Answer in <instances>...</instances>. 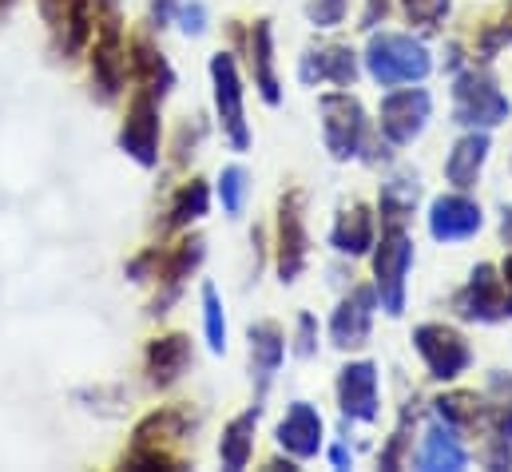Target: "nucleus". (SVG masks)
<instances>
[{
    "instance_id": "4468645a",
    "label": "nucleus",
    "mask_w": 512,
    "mask_h": 472,
    "mask_svg": "<svg viewBox=\"0 0 512 472\" xmlns=\"http://www.w3.org/2000/svg\"><path fill=\"white\" fill-rule=\"evenodd\" d=\"M278 445H282L286 453H294L298 461L314 457L318 445H322V417H318L306 401L290 405V413H286L282 425H278Z\"/></svg>"
},
{
    "instance_id": "0eeeda50",
    "label": "nucleus",
    "mask_w": 512,
    "mask_h": 472,
    "mask_svg": "<svg viewBox=\"0 0 512 472\" xmlns=\"http://www.w3.org/2000/svg\"><path fill=\"white\" fill-rule=\"evenodd\" d=\"M429 119V96L421 88H405L385 96L382 104V135L389 143H413L425 131Z\"/></svg>"
},
{
    "instance_id": "20e7f679",
    "label": "nucleus",
    "mask_w": 512,
    "mask_h": 472,
    "mask_svg": "<svg viewBox=\"0 0 512 472\" xmlns=\"http://www.w3.org/2000/svg\"><path fill=\"white\" fill-rule=\"evenodd\" d=\"M322 131H326V147L334 159H354L362 147V131H366V116L362 104L346 92L322 96Z\"/></svg>"
},
{
    "instance_id": "f8f14e48",
    "label": "nucleus",
    "mask_w": 512,
    "mask_h": 472,
    "mask_svg": "<svg viewBox=\"0 0 512 472\" xmlns=\"http://www.w3.org/2000/svg\"><path fill=\"white\" fill-rule=\"evenodd\" d=\"M302 84H338V88H350L354 76H358V60L346 44H322V48H310L302 68H298Z\"/></svg>"
},
{
    "instance_id": "b1692460",
    "label": "nucleus",
    "mask_w": 512,
    "mask_h": 472,
    "mask_svg": "<svg viewBox=\"0 0 512 472\" xmlns=\"http://www.w3.org/2000/svg\"><path fill=\"white\" fill-rule=\"evenodd\" d=\"M413 203H417V179H393V183H385L382 215L385 219H393V227L413 211Z\"/></svg>"
},
{
    "instance_id": "dca6fc26",
    "label": "nucleus",
    "mask_w": 512,
    "mask_h": 472,
    "mask_svg": "<svg viewBox=\"0 0 512 472\" xmlns=\"http://www.w3.org/2000/svg\"><path fill=\"white\" fill-rule=\"evenodd\" d=\"M155 139H159V119H155L151 100H135L128 127H124V147L139 163H155Z\"/></svg>"
},
{
    "instance_id": "412c9836",
    "label": "nucleus",
    "mask_w": 512,
    "mask_h": 472,
    "mask_svg": "<svg viewBox=\"0 0 512 472\" xmlns=\"http://www.w3.org/2000/svg\"><path fill=\"white\" fill-rule=\"evenodd\" d=\"M421 469H429V472H441V469H449V472H457V469H465V449L457 445V437L453 433H445V429H429L425 433V449H421Z\"/></svg>"
},
{
    "instance_id": "c756f323",
    "label": "nucleus",
    "mask_w": 512,
    "mask_h": 472,
    "mask_svg": "<svg viewBox=\"0 0 512 472\" xmlns=\"http://www.w3.org/2000/svg\"><path fill=\"white\" fill-rule=\"evenodd\" d=\"M298 354H314V318L310 314L298 318Z\"/></svg>"
},
{
    "instance_id": "6e6552de",
    "label": "nucleus",
    "mask_w": 512,
    "mask_h": 472,
    "mask_svg": "<svg viewBox=\"0 0 512 472\" xmlns=\"http://www.w3.org/2000/svg\"><path fill=\"white\" fill-rule=\"evenodd\" d=\"M457 306H461V314L473 318V322H497V318H505V314H509L505 278H497V270H493L489 262L477 266L473 278H469V286H465V294L457 298Z\"/></svg>"
},
{
    "instance_id": "473e14b6",
    "label": "nucleus",
    "mask_w": 512,
    "mask_h": 472,
    "mask_svg": "<svg viewBox=\"0 0 512 472\" xmlns=\"http://www.w3.org/2000/svg\"><path fill=\"white\" fill-rule=\"evenodd\" d=\"M501 274H505V294H509V314H512V254L505 258V270Z\"/></svg>"
},
{
    "instance_id": "9d476101",
    "label": "nucleus",
    "mask_w": 512,
    "mask_h": 472,
    "mask_svg": "<svg viewBox=\"0 0 512 472\" xmlns=\"http://www.w3.org/2000/svg\"><path fill=\"white\" fill-rule=\"evenodd\" d=\"M374 306H378V290H354V298H346L334 310L330 322V338L338 350H358L370 338V322H374Z\"/></svg>"
},
{
    "instance_id": "2f4dec72",
    "label": "nucleus",
    "mask_w": 512,
    "mask_h": 472,
    "mask_svg": "<svg viewBox=\"0 0 512 472\" xmlns=\"http://www.w3.org/2000/svg\"><path fill=\"white\" fill-rule=\"evenodd\" d=\"M183 28H187V32H203V4L183 8Z\"/></svg>"
},
{
    "instance_id": "a211bd4d",
    "label": "nucleus",
    "mask_w": 512,
    "mask_h": 472,
    "mask_svg": "<svg viewBox=\"0 0 512 472\" xmlns=\"http://www.w3.org/2000/svg\"><path fill=\"white\" fill-rule=\"evenodd\" d=\"M282 354H286V342H282V334H278L274 322H258V326H251V357H255L258 385H266V381L278 373Z\"/></svg>"
},
{
    "instance_id": "7c9ffc66",
    "label": "nucleus",
    "mask_w": 512,
    "mask_h": 472,
    "mask_svg": "<svg viewBox=\"0 0 512 472\" xmlns=\"http://www.w3.org/2000/svg\"><path fill=\"white\" fill-rule=\"evenodd\" d=\"M385 12H389V0H366V16H362V24L374 28L378 20H385Z\"/></svg>"
},
{
    "instance_id": "f257e3e1",
    "label": "nucleus",
    "mask_w": 512,
    "mask_h": 472,
    "mask_svg": "<svg viewBox=\"0 0 512 472\" xmlns=\"http://www.w3.org/2000/svg\"><path fill=\"white\" fill-rule=\"evenodd\" d=\"M366 68L382 88H397V84H413L425 80L433 60L425 52V44H417L413 36H397V32H382L370 40L366 48Z\"/></svg>"
},
{
    "instance_id": "bb28decb",
    "label": "nucleus",
    "mask_w": 512,
    "mask_h": 472,
    "mask_svg": "<svg viewBox=\"0 0 512 472\" xmlns=\"http://www.w3.org/2000/svg\"><path fill=\"white\" fill-rule=\"evenodd\" d=\"M219 195H223V211H227V215H239V211H243V195H247V175H243V167H227V171H223Z\"/></svg>"
},
{
    "instance_id": "5701e85b",
    "label": "nucleus",
    "mask_w": 512,
    "mask_h": 472,
    "mask_svg": "<svg viewBox=\"0 0 512 472\" xmlns=\"http://www.w3.org/2000/svg\"><path fill=\"white\" fill-rule=\"evenodd\" d=\"M437 413H441L449 425H457V429H477V425L489 421V409H485V401H481L477 393H449V397H437Z\"/></svg>"
},
{
    "instance_id": "f3484780",
    "label": "nucleus",
    "mask_w": 512,
    "mask_h": 472,
    "mask_svg": "<svg viewBox=\"0 0 512 472\" xmlns=\"http://www.w3.org/2000/svg\"><path fill=\"white\" fill-rule=\"evenodd\" d=\"M334 246L342 254H366L374 246V215H370V207L358 203V207L342 211V219L334 227Z\"/></svg>"
},
{
    "instance_id": "a878e982",
    "label": "nucleus",
    "mask_w": 512,
    "mask_h": 472,
    "mask_svg": "<svg viewBox=\"0 0 512 472\" xmlns=\"http://www.w3.org/2000/svg\"><path fill=\"white\" fill-rule=\"evenodd\" d=\"M199 215H207V187H203V183H191V187H183V195L175 199L171 223L183 227V223H191V219H199Z\"/></svg>"
},
{
    "instance_id": "6ab92c4d",
    "label": "nucleus",
    "mask_w": 512,
    "mask_h": 472,
    "mask_svg": "<svg viewBox=\"0 0 512 472\" xmlns=\"http://www.w3.org/2000/svg\"><path fill=\"white\" fill-rule=\"evenodd\" d=\"M255 425H258V409L243 413V417H235V421L227 425L223 445H219V457H223L227 469H247L251 449H255Z\"/></svg>"
},
{
    "instance_id": "aec40b11",
    "label": "nucleus",
    "mask_w": 512,
    "mask_h": 472,
    "mask_svg": "<svg viewBox=\"0 0 512 472\" xmlns=\"http://www.w3.org/2000/svg\"><path fill=\"white\" fill-rule=\"evenodd\" d=\"M251 64H255V84L266 104H278V80H274V48H270V20H258L251 36Z\"/></svg>"
},
{
    "instance_id": "9b49d317",
    "label": "nucleus",
    "mask_w": 512,
    "mask_h": 472,
    "mask_svg": "<svg viewBox=\"0 0 512 472\" xmlns=\"http://www.w3.org/2000/svg\"><path fill=\"white\" fill-rule=\"evenodd\" d=\"M338 401L342 413L354 421H374L378 417V369L370 361H354L338 377Z\"/></svg>"
},
{
    "instance_id": "7ed1b4c3",
    "label": "nucleus",
    "mask_w": 512,
    "mask_h": 472,
    "mask_svg": "<svg viewBox=\"0 0 512 472\" xmlns=\"http://www.w3.org/2000/svg\"><path fill=\"white\" fill-rule=\"evenodd\" d=\"M453 119L465 127H497L509 119V100L497 92L489 76L465 72L453 88Z\"/></svg>"
},
{
    "instance_id": "c85d7f7f",
    "label": "nucleus",
    "mask_w": 512,
    "mask_h": 472,
    "mask_svg": "<svg viewBox=\"0 0 512 472\" xmlns=\"http://www.w3.org/2000/svg\"><path fill=\"white\" fill-rule=\"evenodd\" d=\"M346 12V0H310L306 4V16L318 24V28H334Z\"/></svg>"
},
{
    "instance_id": "cd10ccee",
    "label": "nucleus",
    "mask_w": 512,
    "mask_h": 472,
    "mask_svg": "<svg viewBox=\"0 0 512 472\" xmlns=\"http://www.w3.org/2000/svg\"><path fill=\"white\" fill-rule=\"evenodd\" d=\"M405 16L421 28H437L445 16H449V0H401Z\"/></svg>"
},
{
    "instance_id": "f704fd0d",
    "label": "nucleus",
    "mask_w": 512,
    "mask_h": 472,
    "mask_svg": "<svg viewBox=\"0 0 512 472\" xmlns=\"http://www.w3.org/2000/svg\"><path fill=\"white\" fill-rule=\"evenodd\" d=\"M501 231H505V238H509V246H512V207L505 211V223H501Z\"/></svg>"
},
{
    "instance_id": "72a5a7b5",
    "label": "nucleus",
    "mask_w": 512,
    "mask_h": 472,
    "mask_svg": "<svg viewBox=\"0 0 512 472\" xmlns=\"http://www.w3.org/2000/svg\"><path fill=\"white\" fill-rule=\"evenodd\" d=\"M350 461H354V457H350V453H346V449H342V445H338V449H334V465H338V469H346V465H350Z\"/></svg>"
},
{
    "instance_id": "39448f33",
    "label": "nucleus",
    "mask_w": 512,
    "mask_h": 472,
    "mask_svg": "<svg viewBox=\"0 0 512 472\" xmlns=\"http://www.w3.org/2000/svg\"><path fill=\"white\" fill-rule=\"evenodd\" d=\"M413 346H417V354L425 357V365H429V373L437 377V381H453L457 373H465L469 369V342L457 334V330H449V326H421L417 334H413Z\"/></svg>"
},
{
    "instance_id": "2eb2a0df",
    "label": "nucleus",
    "mask_w": 512,
    "mask_h": 472,
    "mask_svg": "<svg viewBox=\"0 0 512 472\" xmlns=\"http://www.w3.org/2000/svg\"><path fill=\"white\" fill-rule=\"evenodd\" d=\"M485 159H489V135H477V131H473V135H465V139L453 147L449 163H445L449 183H453V187H461V191L477 187V175H481Z\"/></svg>"
},
{
    "instance_id": "423d86ee",
    "label": "nucleus",
    "mask_w": 512,
    "mask_h": 472,
    "mask_svg": "<svg viewBox=\"0 0 512 472\" xmlns=\"http://www.w3.org/2000/svg\"><path fill=\"white\" fill-rule=\"evenodd\" d=\"M211 76H215V104H219L223 131H227L235 151H247L251 147V131H247V119H243V84H239L235 60L227 52H219L211 60Z\"/></svg>"
},
{
    "instance_id": "f03ea898",
    "label": "nucleus",
    "mask_w": 512,
    "mask_h": 472,
    "mask_svg": "<svg viewBox=\"0 0 512 472\" xmlns=\"http://www.w3.org/2000/svg\"><path fill=\"white\" fill-rule=\"evenodd\" d=\"M413 262V242L405 238L401 227H389L374 254V274H378V298L389 318H397L405 310V274Z\"/></svg>"
},
{
    "instance_id": "4be33fe9",
    "label": "nucleus",
    "mask_w": 512,
    "mask_h": 472,
    "mask_svg": "<svg viewBox=\"0 0 512 472\" xmlns=\"http://www.w3.org/2000/svg\"><path fill=\"white\" fill-rule=\"evenodd\" d=\"M187 357H191L187 338H163V342H155L151 346V381L155 385H171L187 369Z\"/></svg>"
},
{
    "instance_id": "ddd939ff",
    "label": "nucleus",
    "mask_w": 512,
    "mask_h": 472,
    "mask_svg": "<svg viewBox=\"0 0 512 472\" xmlns=\"http://www.w3.org/2000/svg\"><path fill=\"white\" fill-rule=\"evenodd\" d=\"M429 231L437 242H461L481 231V207L465 195H441L429 211Z\"/></svg>"
},
{
    "instance_id": "1a4fd4ad",
    "label": "nucleus",
    "mask_w": 512,
    "mask_h": 472,
    "mask_svg": "<svg viewBox=\"0 0 512 472\" xmlns=\"http://www.w3.org/2000/svg\"><path fill=\"white\" fill-rule=\"evenodd\" d=\"M306 266V231H302V195H286L278 211V274L294 282Z\"/></svg>"
},
{
    "instance_id": "393cba45",
    "label": "nucleus",
    "mask_w": 512,
    "mask_h": 472,
    "mask_svg": "<svg viewBox=\"0 0 512 472\" xmlns=\"http://www.w3.org/2000/svg\"><path fill=\"white\" fill-rule=\"evenodd\" d=\"M203 318H207V342L215 354L227 350V322H223V306H219V294L215 286H203Z\"/></svg>"
}]
</instances>
